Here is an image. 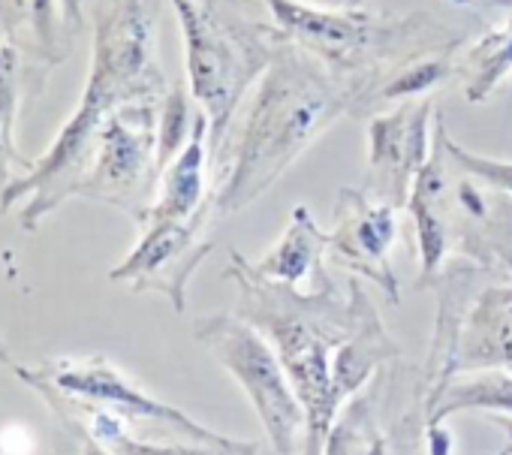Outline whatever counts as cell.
<instances>
[{
	"instance_id": "cell-1",
	"label": "cell",
	"mask_w": 512,
	"mask_h": 455,
	"mask_svg": "<svg viewBox=\"0 0 512 455\" xmlns=\"http://www.w3.org/2000/svg\"><path fill=\"white\" fill-rule=\"evenodd\" d=\"M350 106L353 94L320 61L290 40L278 43L260 94L253 97L241 136L232 145L226 175L211 193L214 205L223 214H235L260 199Z\"/></svg>"
},
{
	"instance_id": "cell-2",
	"label": "cell",
	"mask_w": 512,
	"mask_h": 455,
	"mask_svg": "<svg viewBox=\"0 0 512 455\" xmlns=\"http://www.w3.org/2000/svg\"><path fill=\"white\" fill-rule=\"evenodd\" d=\"M226 278L238 281V317L269 338L287 368V377L308 413L305 437L326 440L335 416L344 407L335 392V356L359 332L374 305L356 281L350 284L347 305L335 296V287L329 281L320 293L302 296L293 290V284L263 278L235 251Z\"/></svg>"
},
{
	"instance_id": "cell-3",
	"label": "cell",
	"mask_w": 512,
	"mask_h": 455,
	"mask_svg": "<svg viewBox=\"0 0 512 455\" xmlns=\"http://www.w3.org/2000/svg\"><path fill=\"white\" fill-rule=\"evenodd\" d=\"M172 4L181 16L187 43L190 91L208 118V151L217 154L238 100L269 67L278 43L287 37L281 28L244 19L229 0H172Z\"/></svg>"
},
{
	"instance_id": "cell-4",
	"label": "cell",
	"mask_w": 512,
	"mask_h": 455,
	"mask_svg": "<svg viewBox=\"0 0 512 455\" xmlns=\"http://www.w3.org/2000/svg\"><path fill=\"white\" fill-rule=\"evenodd\" d=\"M278 16L281 34L329 64L332 73L362 76L383 64H416L434 49H452L458 37L428 16L410 19H371L353 13H320L293 0H266ZM404 70V67H398Z\"/></svg>"
},
{
	"instance_id": "cell-5",
	"label": "cell",
	"mask_w": 512,
	"mask_h": 455,
	"mask_svg": "<svg viewBox=\"0 0 512 455\" xmlns=\"http://www.w3.org/2000/svg\"><path fill=\"white\" fill-rule=\"evenodd\" d=\"M193 335L247 392L269 437L272 455H302L308 413L266 335L235 314L205 317L193 326Z\"/></svg>"
},
{
	"instance_id": "cell-6",
	"label": "cell",
	"mask_w": 512,
	"mask_h": 455,
	"mask_svg": "<svg viewBox=\"0 0 512 455\" xmlns=\"http://www.w3.org/2000/svg\"><path fill=\"white\" fill-rule=\"evenodd\" d=\"M157 127V103H124L109 112L82 196L103 199L145 223L154 205L151 193L160 178Z\"/></svg>"
},
{
	"instance_id": "cell-7",
	"label": "cell",
	"mask_w": 512,
	"mask_h": 455,
	"mask_svg": "<svg viewBox=\"0 0 512 455\" xmlns=\"http://www.w3.org/2000/svg\"><path fill=\"white\" fill-rule=\"evenodd\" d=\"M395 362L383 365L368 392L353 395L326 437V455H416L419 434L428 422V386L416 389L401 410H386L392 401Z\"/></svg>"
},
{
	"instance_id": "cell-8",
	"label": "cell",
	"mask_w": 512,
	"mask_h": 455,
	"mask_svg": "<svg viewBox=\"0 0 512 455\" xmlns=\"http://www.w3.org/2000/svg\"><path fill=\"white\" fill-rule=\"evenodd\" d=\"M211 205L214 196H208L205 205L184 220L148 223L142 245L127 257V263H121V269L112 272V278L130 281L136 290H163L172 299L175 311H184L187 281L196 272V266L211 254V242L202 239Z\"/></svg>"
},
{
	"instance_id": "cell-9",
	"label": "cell",
	"mask_w": 512,
	"mask_h": 455,
	"mask_svg": "<svg viewBox=\"0 0 512 455\" xmlns=\"http://www.w3.org/2000/svg\"><path fill=\"white\" fill-rule=\"evenodd\" d=\"M395 239V217L389 202H368L356 190H341L338 223L329 236L332 257L350 272L374 281L392 302H398V278L389 269Z\"/></svg>"
},
{
	"instance_id": "cell-10",
	"label": "cell",
	"mask_w": 512,
	"mask_h": 455,
	"mask_svg": "<svg viewBox=\"0 0 512 455\" xmlns=\"http://www.w3.org/2000/svg\"><path fill=\"white\" fill-rule=\"evenodd\" d=\"M61 386H64V389H73V392H82V395H88V398H94V401L112 404V407H118L121 413L169 422V425H175L178 431H184L187 437H193V440L202 443V446H217V449H226V452L256 455V446H253V443L223 437V434H217V431L199 425L196 419H190L184 410H175V407H169V404H160V401L148 398L145 392H139L136 386H130L118 371H112V368L103 365V362H100V365H91V368H82V371L61 374Z\"/></svg>"
},
{
	"instance_id": "cell-11",
	"label": "cell",
	"mask_w": 512,
	"mask_h": 455,
	"mask_svg": "<svg viewBox=\"0 0 512 455\" xmlns=\"http://www.w3.org/2000/svg\"><path fill=\"white\" fill-rule=\"evenodd\" d=\"M425 118H428V103L419 106H404L392 118H380L371 127V169L377 184V196L383 202H401L407 196V184L413 175L422 172V157H425Z\"/></svg>"
},
{
	"instance_id": "cell-12",
	"label": "cell",
	"mask_w": 512,
	"mask_h": 455,
	"mask_svg": "<svg viewBox=\"0 0 512 455\" xmlns=\"http://www.w3.org/2000/svg\"><path fill=\"white\" fill-rule=\"evenodd\" d=\"M67 28L61 0H0V34L7 37V46L28 52L46 67L70 55Z\"/></svg>"
},
{
	"instance_id": "cell-13",
	"label": "cell",
	"mask_w": 512,
	"mask_h": 455,
	"mask_svg": "<svg viewBox=\"0 0 512 455\" xmlns=\"http://www.w3.org/2000/svg\"><path fill=\"white\" fill-rule=\"evenodd\" d=\"M512 368V290H491L458 338L455 368Z\"/></svg>"
},
{
	"instance_id": "cell-14",
	"label": "cell",
	"mask_w": 512,
	"mask_h": 455,
	"mask_svg": "<svg viewBox=\"0 0 512 455\" xmlns=\"http://www.w3.org/2000/svg\"><path fill=\"white\" fill-rule=\"evenodd\" d=\"M205 133H208V118L196 115V124H193L187 145L160 175L163 178L160 199L151 205L145 223L184 220L205 205V184H202V166H205V151H208Z\"/></svg>"
},
{
	"instance_id": "cell-15",
	"label": "cell",
	"mask_w": 512,
	"mask_h": 455,
	"mask_svg": "<svg viewBox=\"0 0 512 455\" xmlns=\"http://www.w3.org/2000/svg\"><path fill=\"white\" fill-rule=\"evenodd\" d=\"M323 251H329V236H323L317 230V223L311 220L308 208H296L293 211V223L284 233V239L278 242V248L272 254H266L253 269L260 272L269 281H281V284H299L305 281L311 272H320V260Z\"/></svg>"
},
{
	"instance_id": "cell-16",
	"label": "cell",
	"mask_w": 512,
	"mask_h": 455,
	"mask_svg": "<svg viewBox=\"0 0 512 455\" xmlns=\"http://www.w3.org/2000/svg\"><path fill=\"white\" fill-rule=\"evenodd\" d=\"M461 410H500L512 413V374L503 371H482L476 377L449 380L446 389L437 395L434 407L428 410L425 425H443L449 416Z\"/></svg>"
},
{
	"instance_id": "cell-17",
	"label": "cell",
	"mask_w": 512,
	"mask_h": 455,
	"mask_svg": "<svg viewBox=\"0 0 512 455\" xmlns=\"http://www.w3.org/2000/svg\"><path fill=\"white\" fill-rule=\"evenodd\" d=\"M193 124H196V118L190 115V100H187L184 88H172L163 97V112H160V127H157V166H160V175L172 163V157H178L181 148L187 145V136L193 133Z\"/></svg>"
},
{
	"instance_id": "cell-18",
	"label": "cell",
	"mask_w": 512,
	"mask_h": 455,
	"mask_svg": "<svg viewBox=\"0 0 512 455\" xmlns=\"http://www.w3.org/2000/svg\"><path fill=\"white\" fill-rule=\"evenodd\" d=\"M476 49L479 52H473L470 58L476 73H473V82L467 85V97L473 103L482 100L491 91V85L512 67V31H500L491 40L479 43Z\"/></svg>"
},
{
	"instance_id": "cell-19",
	"label": "cell",
	"mask_w": 512,
	"mask_h": 455,
	"mask_svg": "<svg viewBox=\"0 0 512 455\" xmlns=\"http://www.w3.org/2000/svg\"><path fill=\"white\" fill-rule=\"evenodd\" d=\"M97 437H103L118 455H241V452H226V449H217V446H205V449H184V446H151V443H136V440H127L118 428V422L112 416H97V425H94Z\"/></svg>"
},
{
	"instance_id": "cell-20",
	"label": "cell",
	"mask_w": 512,
	"mask_h": 455,
	"mask_svg": "<svg viewBox=\"0 0 512 455\" xmlns=\"http://www.w3.org/2000/svg\"><path fill=\"white\" fill-rule=\"evenodd\" d=\"M446 151L464 166V169H470V172H476V175H482V178H488L494 187H500V190H509L512 193V166H500V163H491V160H479V157H470L467 151H461L458 145H452V142H446Z\"/></svg>"
},
{
	"instance_id": "cell-21",
	"label": "cell",
	"mask_w": 512,
	"mask_h": 455,
	"mask_svg": "<svg viewBox=\"0 0 512 455\" xmlns=\"http://www.w3.org/2000/svg\"><path fill=\"white\" fill-rule=\"evenodd\" d=\"M16 166H19V169H25V172H31V169H34V163H31V160H25V157L19 154L16 133H10V130H7V124L0 121V190H4V187L13 181Z\"/></svg>"
},
{
	"instance_id": "cell-22",
	"label": "cell",
	"mask_w": 512,
	"mask_h": 455,
	"mask_svg": "<svg viewBox=\"0 0 512 455\" xmlns=\"http://www.w3.org/2000/svg\"><path fill=\"white\" fill-rule=\"evenodd\" d=\"M34 437L28 428L22 425H7L4 431H0V452L4 455H31L34 452Z\"/></svg>"
},
{
	"instance_id": "cell-23",
	"label": "cell",
	"mask_w": 512,
	"mask_h": 455,
	"mask_svg": "<svg viewBox=\"0 0 512 455\" xmlns=\"http://www.w3.org/2000/svg\"><path fill=\"white\" fill-rule=\"evenodd\" d=\"M61 7H64L70 31H79L85 25V0H61Z\"/></svg>"
},
{
	"instance_id": "cell-24",
	"label": "cell",
	"mask_w": 512,
	"mask_h": 455,
	"mask_svg": "<svg viewBox=\"0 0 512 455\" xmlns=\"http://www.w3.org/2000/svg\"><path fill=\"white\" fill-rule=\"evenodd\" d=\"M314 4H332V7H359L362 0H314Z\"/></svg>"
},
{
	"instance_id": "cell-25",
	"label": "cell",
	"mask_w": 512,
	"mask_h": 455,
	"mask_svg": "<svg viewBox=\"0 0 512 455\" xmlns=\"http://www.w3.org/2000/svg\"><path fill=\"white\" fill-rule=\"evenodd\" d=\"M85 455H109V452H106V449H100V446H94V443H91V446H88V449H85Z\"/></svg>"
},
{
	"instance_id": "cell-26",
	"label": "cell",
	"mask_w": 512,
	"mask_h": 455,
	"mask_svg": "<svg viewBox=\"0 0 512 455\" xmlns=\"http://www.w3.org/2000/svg\"><path fill=\"white\" fill-rule=\"evenodd\" d=\"M497 455H512V443H509V446H503V449H500Z\"/></svg>"
}]
</instances>
